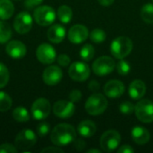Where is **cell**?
Wrapping results in <instances>:
<instances>
[{
  "mask_svg": "<svg viewBox=\"0 0 153 153\" xmlns=\"http://www.w3.org/2000/svg\"><path fill=\"white\" fill-rule=\"evenodd\" d=\"M14 143H15V146L17 147V149L26 152L33 148V146L36 144L37 136L32 130L23 129L16 135Z\"/></svg>",
  "mask_w": 153,
  "mask_h": 153,
  "instance_id": "cell-5",
  "label": "cell"
},
{
  "mask_svg": "<svg viewBox=\"0 0 153 153\" xmlns=\"http://www.w3.org/2000/svg\"><path fill=\"white\" fill-rule=\"evenodd\" d=\"M49 131H50V126L47 122H42V123L39 124L37 126V134L40 137L46 136L49 133Z\"/></svg>",
  "mask_w": 153,
  "mask_h": 153,
  "instance_id": "cell-33",
  "label": "cell"
},
{
  "mask_svg": "<svg viewBox=\"0 0 153 153\" xmlns=\"http://www.w3.org/2000/svg\"><path fill=\"white\" fill-rule=\"evenodd\" d=\"M75 111V106L71 100H58L53 106L54 114L63 119L70 118Z\"/></svg>",
  "mask_w": 153,
  "mask_h": 153,
  "instance_id": "cell-13",
  "label": "cell"
},
{
  "mask_svg": "<svg viewBox=\"0 0 153 153\" xmlns=\"http://www.w3.org/2000/svg\"><path fill=\"white\" fill-rule=\"evenodd\" d=\"M118 153H133L134 152V150L128 144L126 145H123L121 146L118 150H117Z\"/></svg>",
  "mask_w": 153,
  "mask_h": 153,
  "instance_id": "cell-39",
  "label": "cell"
},
{
  "mask_svg": "<svg viewBox=\"0 0 153 153\" xmlns=\"http://www.w3.org/2000/svg\"><path fill=\"white\" fill-rule=\"evenodd\" d=\"M33 19L28 12H22L13 20V29L19 34H26L32 28Z\"/></svg>",
  "mask_w": 153,
  "mask_h": 153,
  "instance_id": "cell-11",
  "label": "cell"
},
{
  "mask_svg": "<svg viewBox=\"0 0 153 153\" xmlns=\"http://www.w3.org/2000/svg\"><path fill=\"white\" fill-rule=\"evenodd\" d=\"M89 89L92 91H99L100 88V83L97 82V81H91L90 83H89Z\"/></svg>",
  "mask_w": 153,
  "mask_h": 153,
  "instance_id": "cell-41",
  "label": "cell"
},
{
  "mask_svg": "<svg viewBox=\"0 0 153 153\" xmlns=\"http://www.w3.org/2000/svg\"><path fill=\"white\" fill-rule=\"evenodd\" d=\"M131 135H132L134 142L140 145L146 144L150 141V138H151V134L149 131L146 128L142 127V126L134 127L132 129Z\"/></svg>",
  "mask_w": 153,
  "mask_h": 153,
  "instance_id": "cell-19",
  "label": "cell"
},
{
  "mask_svg": "<svg viewBox=\"0 0 153 153\" xmlns=\"http://www.w3.org/2000/svg\"><path fill=\"white\" fill-rule=\"evenodd\" d=\"M104 92L106 96L111 99H117L121 97L125 92V85L118 80L108 81L104 86Z\"/></svg>",
  "mask_w": 153,
  "mask_h": 153,
  "instance_id": "cell-17",
  "label": "cell"
},
{
  "mask_svg": "<svg viewBox=\"0 0 153 153\" xmlns=\"http://www.w3.org/2000/svg\"><path fill=\"white\" fill-rule=\"evenodd\" d=\"M121 136L116 130H108L100 137V147L106 152H111L119 146Z\"/></svg>",
  "mask_w": 153,
  "mask_h": 153,
  "instance_id": "cell-7",
  "label": "cell"
},
{
  "mask_svg": "<svg viewBox=\"0 0 153 153\" xmlns=\"http://www.w3.org/2000/svg\"><path fill=\"white\" fill-rule=\"evenodd\" d=\"M42 2H43V0H26L25 5L31 8V7H33V6H38V5H39Z\"/></svg>",
  "mask_w": 153,
  "mask_h": 153,
  "instance_id": "cell-40",
  "label": "cell"
},
{
  "mask_svg": "<svg viewBox=\"0 0 153 153\" xmlns=\"http://www.w3.org/2000/svg\"><path fill=\"white\" fill-rule=\"evenodd\" d=\"M14 13V5L11 0H0V19H10Z\"/></svg>",
  "mask_w": 153,
  "mask_h": 153,
  "instance_id": "cell-22",
  "label": "cell"
},
{
  "mask_svg": "<svg viewBox=\"0 0 153 153\" xmlns=\"http://www.w3.org/2000/svg\"><path fill=\"white\" fill-rule=\"evenodd\" d=\"M56 12L49 5H40L34 10L33 18L40 26H48L56 20Z\"/></svg>",
  "mask_w": 153,
  "mask_h": 153,
  "instance_id": "cell-4",
  "label": "cell"
},
{
  "mask_svg": "<svg viewBox=\"0 0 153 153\" xmlns=\"http://www.w3.org/2000/svg\"><path fill=\"white\" fill-rule=\"evenodd\" d=\"M51 111L50 102L45 98L37 99L31 106V114L34 119L42 120L47 118Z\"/></svg>",
  "mask_w": 153,
  "mask_h": 153,
  "instance_id": "cell-9",
  "label": "cell"
},
{
  "mask_svg": "<svg viewBox=\"0 0 153 153\" xmlns=\"http://www.w3.org/2000/svg\"><path fill=\"white\" fill-rule=\"evenodd\" d=\"M9 71L8 68L2 63H0V89L4 88L9 82Z\"/></svg>",
  "mask_w": 153,
  "mask_h": 153,
  "instance_id": "cell-30",
  "label": "cell"
},
{
  "mask_svg": "<svg viewBox=\"0 0 153 153\" xmlns=\"http://www.w3.org/2000/svg\"><path fill=\"white\" fill-rule=\"evenodd\" d=\"M74 146L76 150L78 151H82L85 148L86 146V143L82 140V139H75L74 141Z\"/></svg>",
  "mask_w": 153,
  "mask_h": 153,
  "instance_id": "cell-37",
  "label": "cell"
},
{
  "mask_svg": "<svg viewBox=\"0 0 153 153\" xmlns=\"http://www.w3.org/2000/svg\"><path fill=\"white\" fill-rule=\"evenodd\" d=\"M106 32L101 29H94L90 33V39L95 43H101L106 39Z\"/></svg>",
  "mask_w": 153,
  "mask_h": 153,
  "instance_id": "cell-29",
  "label": "cell"
},
{
  "mask_svg": "<svg viewBox=\"0 0 153 153\" xmlns=\"http://www.w3.org/2000/svg\"><path fill=\"white\" fill-rule=\"evenodd\" d=\"M63 78V72L60 67L56 65H50L47 67L42 74V79L47 85L54 86L58 84Z\"/></svg>",
  "mask_w": 153,
  "mask_h": 153,
  "instance_id": "cell-14",
  "label": "cell"
},
{
  "mask_svg": "<svg viewBox=\"0 0 153 153\" xmlns=\"http://www.w3.org/2000/svg\"><path fill=\"white\" fill-rule=\"evenodd\" d=\"M12 38V29L7 22L0 21V43H5Z\"/></svg>",
  "mask_w": 153,
  "mask_h": 153,
  "instance_id": "cell-25",
  "label": "cell"
},
{
  "mask_svg": "<svg viewBox=\"0 0 153 153\" xmlns=\"http://www.w3.org/2000/svg\"><path fill=\"white\" fill-rule=\"evenodd\" d=\"M17 147L10 143H4L0 145V153H17Z\"/></svg>",
  "mask_w": 153,
  "mask_h": 153,
  "instance_id": "cell-34",
  "label": "cell"
},
{
  "mask_svg": "<svg viewBox=\"0 0 153 153\" xmlns=\"http://www.w3.org/2000/svg\"><path fill=\"white\" fill-rule=\"evenodd\" d=\"M134 112L138 120L143 123L153 122V102L150 100H140L134 108Z\"/></svg>",
  "mask_w": 153,
  "mask_h": 153,
  "instance_id": "cell-6",
  "label": "cell"
},
{
  "mask_svg": "<svg viewBox=\"0 0 153 153\" xmlns=\"http://www.w3.org/2000/svg\"><path fill=\"white\" fill-rule=\"evenodd\" d=\"M95 54V49L92 45L86 44L80 50V56L84 61H90L93 58Z\"/></svg>",
  "mask_w": 153,
  "mask_h": 153,
  "instance_id": "cell-28",
  "label": "cell"
},
{
  "mask_svg": "<svg viewBox=\"0 0 153 153\" xmlns=\"http://www.w3.org/2000/svg\"><path fill=\"white\" fill-rule=\"evenodd\" d=\"M91 152H97V153H100L101 152V151H100V150H97V149H91V150H89L87 153H91Z\"/></svg>",
  "mask_w": 153,
  "mask_h": 153,
  "instance_id": "cell-43",
  "label": "cell"
},
{
  "mask_svg": "<svg viewBox=\"0 0 153 153\" xmlns=\"http://www.w3.org/2000/svg\"><path fill=\"white\" fill-rule=\"evenodd\" d=\"M152 1H153V0H152Z\"/></svg>",
  "mask_w": 153,
  "mask_h": 153,
  "instance_id": "cell-44",
  "label": "cell"
},
{
  "mask_svg": "<svg viewBox=\"0 0 153 153\" xmlns=\"http://www.w3.org/2000/svg\"><path fill=\"white\" fill-rule=\"evenodd\" d=\"M135 106L133 105L132 102L130 101H124L120 104L119 106V110L122 114L124 115H130L134 111Z\"/></svg>",
  "mask_w": 153,
  "mask_h": 153,
  "instance_id": "cell-32",
  "label": "cell"
},
{
  "mask_svg": "<svg viewBox=\"0 0 153 153\" xmlns=\"http://www.w3.org/2000/svg\"><path fill=\"white\" fill-rule=\"evenodd\" d=\"M108 100L101 93H94L90 96L85 103V109L91 116H98L105 112L108 108Z\"/></svg>",
  "mask_w": 153,
  "mask_h": 153,
  "instance_id": "cell-3",
  "label": "cell"
},
{
  "mask_svg": "<svg viewBox=\"0 0 153 153\" xmlns=\"http://www.w3.org/2000/svg\"><path fill=\"white\" fill-rule=\"evenodd\" d=\"M142 19L147 23H153V4H146L141 10Z\"/></svg>",
  "mask_w": 153,
  "mask_h": 153,
  "instance_id": "cell-26",
  "label": "cell"
},
{
  "mask_svg": "<svg viewBox=\"0 0 153 153\" xmlns=\"http://www.w3.org/2000/svg\"><path fill=\"white\" fill-rule=\"evenodd\" d=\"M66 34L65 28L61 24H53L49 27L47 32V37L52 43H60L64 40Z\"/></svg>",
  "mask_w": 153,
  "mask_h": 153,
  "instance_id": "cell-18",
  "label": "cell"
},
{
  "mask_svg": "<svg viewBox=\"0 0 153 153\" xmlns=\"http://www.w3.org/2000/svg\"><path fill=\"white\" fill-rule=\"evenodd\" d=\"M13 100L11 97L4 91H0V112H5L11 108Z\"/></svg>",
  "mask_w": 153,
  "mask_h": 153,
  "instance_id": "cell-27",
  "label": "cell"
},
{
  "mask_svg": "<svg viewBox=\"0 0 153 153\" xmlns=\"http://www.w3.org/2000/svg\"><path fill=\"white\" fill-rule=\"evenodd\" d=\"M89 30L82 24H75L72 26L68 31V39L74 44H80L88 39Z\"/></svg>",
  "mask_w": 153,
  "mask_h": 153,
  "instance_id": "cell-15",
  "label": "cell"
},
{
  "mask_svg": "<svg viewBox=\"0 0 153 153\" xmlns=\"http://www.w3.org/2000/svg\"><path fill=\"white\" fill-rule=\"evenodd\" d=\"M57 17L59 21L63 23H68L73 18V11L68 5H61L57 9Z\"/></svg>",
  "mask_w": 153,
  "mask_h": 153,
  "instance_id": "cell-23",
  "label": "cell"
},
{
  "mask_svg": "<svg viewBox=\"0 0 153 153\" xmlns=\"http://www.w3.org/2000/svg\"><path fill=\"white\" fill-rule=\"evenodd\" d=\"M38 60L44 65H50L55 62L56 58V49L48 43L40 44L36 51Z\"/></svg>",
  "mask_w": 153,
  "mask_h": 153,
  "instance_id": "cell-12",
  "label": "cell"
},
{
  "mask_svg": "<svg viewBox=\"0 0 153 153\" xmlns=\"http://www.w3.org/2000/svg\"><path fill=\"white\" fill-rule=\"evenodd\" d=\"M90 73L91 71L89 65L83 62H74L68 69L69 76L76 82L86 81L90 77Z\"/></svg>",
  "mask_w": 153,
  "mask_h": 153,
  "instance_id": "cell-10",
  "label": "cell"
},
{
  "mask_svg": "<svg viewBox=\"0 0 153 153\" xmlns=\"http://www.w3.org/2000/svg\"><path fill=\"white\" fill-rule=\"evenodd\" d=\"M76 139V131L69 124H59L54 127L50 134V140L56 146L63 147L74 143Z\"/></svg>",
  "mask_w": 153,
  "mask_h": 153,
  "instance_id": "cell-1",
  "label": "cell"
},
{
  "mask_svg": "<svg viewBox=\"0 0 153 153\" xmlns=\"http://www.w3.org/2000/svg\"><path fill=\"white\" fill-rule=\"evenodd\" d=\"M82 92L79 90H73L69 94V99L72 102H79L82 99Z\"/></svg>",
  "mask_w": 153,
  "mask_h": 153,
  "instance_id": "cell-36",
  "label": "cell"
},
{
  "mask_svg": "<svg viewBox=\"0 0 153 153\" xmlns=\"http://www.w3.org/2000/svg\"><path fill=\"white\" fill-rule=\"evenodd\" d=\"M116 67V63L110 56H100L92 64V71L99 76H105L112 73Z\"/></svg>",
  "mask_w": 153,
  "mask_h": 153,
  "instance_id": "cell-8",
  "label": "cell"
},
{
  "mask_svg": "<svg viewBox=\"0 0 153 153\" xmlns=\"http://www.w3.org/2000/svg\"><path fill=\"white\" fill-rule=\"evenodd\" d=\"M146 93V85L142 80H134L129 85V95L134 100L142 99Z\"/></svg>",
  "mask_w": 153,
  "mask_h": 153,
  "instance_id": "cell-20",
  "label": "cell"
},
{
  "mask_svg": "<svg viewBox=\"0 0 153 153\" xmlns=\"http://www.w3.org/2000/svg\"><path fill=\"white\" fill-rule=\"evenodd\" d=\"M115 0H98V2L100 3V4L103 5V6H108L111 5L114 3Z\"/></svg>",
  "mask_w": 153,
  "mask_h": 153,
  "instance_id": "cell-42",
  "label": "cell"
},
{
  "mask_svg": "<svg viewBox=\"0 0 153 153\" xmlns=\"http://www.w3.org/2000/svg\"><path fill=\"white\" fill-rule=\"evenodd\" d=\"M5 51L9 56L14 59H20L25 56L27 53L26 46L19 40H11L5 47Z\"/></svg>",
  "mask_w": 153,
  "mask_h": 153,
  "instance_id": "cell-16",
  "label": "cell"
},
{
  "mask_svg": "<svg viewBox=\"0 0 153 153\" xmlns=\"http://www.w3.org/2000/svg\"><path fill=\"white\" fill-rule=\"evenodd\" d=\"M13 117L17 122H28L30 120V114L28 110L23 107H17L13 111Z\"/></svg>",
  "mask_w": 153,
  "mask_h": 153,
  "instance_id": "cell-24",
  "label": "cell"
},
{
  "mask_svg": "<svg viewBox=\"0 0 153 153\" xmlns=\"http://www.w3.org/2000/svg\"><path fill=\"white\" fill-rule=\"evenodd\" d=\"M116 67H117V73L120 75H127L131 71L130 64L128 62H126V60H123V59H120L117 62V64L116 65Z\"/></svg>",
  "mask_w": 153,
  "mask_h": 153,
  "instance_id": "cell-31",
  "label": "cell"
},
{
  "mask_svg": "<svg viewBox=\"0 0 153 153\" xmlns=\"http://www.w3.org/2000/svg\"><path fill=\"white\" fill-rule=\"evenodd\" d=\"M56 61H57L58 65H61V66H63V67L68 66L69 64H70V62H71L70 57H69L67 55H65V54H61V55H59V56H57V60H56Z\"/></svg>",
  "mask_w": 153,
  "mask_h": 153,
  "instance_id": "cell-35",
  "label": "cell"
},
{
  "mask_svg": "<svg viewBox=\"0 0 153 153\" xmlns=\"http://www.w3.org/2000/svg\"><path fill=\"white\" fill-rule=\"evenodd\" d=\"M96 130H97L96 125L91 120L82 121L78 125V127H77V131L79 134L84 138H89L94 135V134L96 133Z\"/></svg>",
  "mask_w": 153,
  "mask_h": 153,
  "instance_id": "cell-21",
  "label": "cell"
},
{
  "mask_svg": "<svg viewBox=\"0 0 153 153\" xmlns=\"http://www.w3.org/2000/svg\"><path fill=\"white\" fill-rule=\"evenodd\" d=\"M41 152H43V153H57V152L63 153L64 152V151H63L62 149H60V148L56 147V146H54V147H47V148H44V149L41 151Z\"/></svg>",
  "mask_w": 153,
  "mask_h": 153,
  "instance_id": "cell-38",
  "label": "cell"
},
{
  "mask_svg": "<svg viewBox=\"0 0 153 153\" xmlns=\"http://www.w3.org/2000/svg\"><path fill=\"white\" fill-rule=\"evenodd\" d=\"M133 50V41L126 36L116 38L110 46L111 54L117 59H124Z\"/></svg>",
  "mask_w": 153,
  "mask_h": 153,
  "instance_id": "cell-2",
  "label": "cell"
}]
</instances>
